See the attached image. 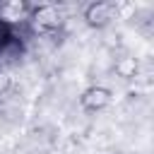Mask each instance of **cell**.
Segmentation results:
<instances>
[{
	"mask_svg": "<svg viewBox=\"0 0 154 154\" xmlns=\"http://www.w3.org/2000/svg\"><path fill=\"white\" fill-rule=\"evenodd\" d=\"M111 154H123V152H111Z\"/></svg>",
	"mask_w": 154,
	"mask_h": 154,
	"instance_id": "cell-6",
	"label": "cell"
},
{
	"mask_svg": "<svg viewBox=\"0 0 154 154\" xmlns=\"http://www.w3.org/2000/svg\"><path fill=\"white\" fill-rule=\"evenodd\" d=\"M113 101V91L103 84H91L79 94V108L84 113H99L103 108H108Z\"/></svg>",
	"mask_w": 154,
	"mask_h": 154,
	"instance_id": "cell-2",
	"label": "cell"
},
{
	"mask_svg": "<svg viewBox=\"0 0 154 154\" xmlns=\"http://www.w3.org/2000/svg\"><path fill=\"white\" fill-rule=\"evenodd\" d=\"M29 2L24 0H7V2H0V24H7V26H19L24 22H29Z\"/></svg>",
	"mask_w": 154,
	"mask_h": 154,
	"instance_id": "cell-4",
	"label": "cell"
},
{
	"mask_svg": "<svg viewBox=\"0 0 154 154\" xmlns=\"http://www.w3.org/2000/svg\"><path fill=\"white\" fill-rule=\"evenodd\" d=\"M111 72H113L118 79H123V82H132V79H137V75L142 72V63H140V58L132 55V53H120V55L113 58Z\"/></svg>",
	"mask_w": 154,
	"mask_h": 154,
	"instance_id": "cell-3",
	"label": "cell"
},
{
	"mask_svg": "<svg viewBox=\"0 0 154 154\" xmlns=\"http://www.w3.org/2000/svg\"><path fill=\"white\" fill-rule=\"evenodd\" d=\"M82 19L89 29H96V31H103L113 24L116 19V7L113 2L108 0H96V2H89L84 10H82Z\"/></svg>",
	"mask_w": 154,
	"mask_h": 154,
	"instance_id": "cell-1",
	"label": "cell"
},
{
	"mask_svg": "<svg viewBox=\"0 0 154 154\" xmlns=\"http://www.w3.org/2000/svg\"><path fill=\"white\" fill-rule=\"evenodd\" d=\"M12 75L10 72H5V70H0V96H5L7 91H12Z\"/></svg>",
	"mask_w": 154,
	"mask_h": 154,
	"instance_id": "cell-5",
	"label": "cell"
}]
</instances>
